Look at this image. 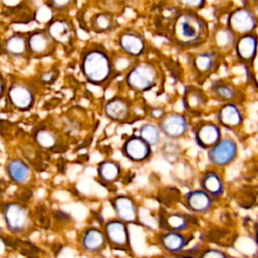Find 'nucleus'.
I'll list each match as a JSON object with an SVG mask.
<instances>
[{"label":"nucleus","instance_id":"obj_1","mask_svg":"<svg viewBox=\"0 0 258 258\" xmlns=\"http://www.w3.org/2000/svg\"><path fill=\"white\" fill-rule=\"evenodd\" d=\"M172 41L183 48L196 47L206 41L209 36L207 21L192 10L180 11L173 20L170 29Z\"/></svg>","mask_w":258,"mask_h":258},{"label":"nucleus","instance_id":"obj_2","mask_svg":"<svg viewBox=\"0 0 258 258\" xmlns=\"http://www.w3.org/2000/svg\"><path fill=\"white\" fill-rule=\"evenodd\" d=\"M115 63L108 51L101 45L93 44L81 53L80 70L84 79L91 85L102 86L112 77Z\"/></svg>","mask_w":258,"mask_h":258},{"label":"nucleus","instance_id":"obj_3","mask_svg":"<svg viewBox=\"0 0 258 258\" xmlns=\"http://www.w3.org/2000/svg\"><path fill=\"white\" fill-rule=\"evenodd\" d=\"M159 74L154 63L142 61L133 64L127 72L125 82L128 88L137 93H144L154 88Z\"/></svg>","mask_w":258,"mask_h":258},{"label":"nucleus","instance_id":"obj_4","mask_svg":"<svg viewBox=\"0 0 258 258\" xmlns=\"http://www.w3.org/2000/svg\"><path fill=\"white\" fill-rule=\"evenodd\" d=\"M258 20L251 7H237L233 9L226 20V27L236 38L255 32Z\"/></svg>","mask_w":258,"mask_h":258},{"label":"nucleus","instance_id":"obj_5","mask_svg":"<svg viewBox=\"0 0 258 258\" xmlns=\"http://www.w3.org/2000/svg\"><path fill=\"white\" fill-rule=\"evenodd\" d=\"M2 216L7 229L12 233H23L29 227L30 220L28 210L19 203H5L2 208Z\"/></svg>","mask_w":258,"mask_h":258},{"label":"nucleus","instance_id":"obj_6","mask_svg":"<svg viewBox=\"0 0 258 258\" xmlns=\"http://www.w3.org/2000/svg\"><path fill=\"white\" fill-rule=\"evenodd\" d=\"M237 142L231 137H222L212 148L207 150L209 162L216 167H224L232 163L238 156Z\"/></svg>","mask_w":258,"mask_h":258},{"label":"nucleus","instance_id":"obj_7","mask_svg":"<svg viewBox=\"0 0 258 258\" xmlns=\"http://www.w3.org/2000/svg\"><path fill=\"white\" fill-rule=\"evenodd\" d=\"M7 100L14 109L24 112L33 107L35 94L29 85L22 82H15L7 89Z\"/></svg>","mask_w":258,"mask_h":258},{"label":"nucleus","instance_id":"obj_8","mask_svg":"<svg viewBox=\"0 0 258 258\" xmlns=\"http://www.w3.org/2000/svg\"><path fill=\"white\" fill-rule=\"evenodd\" d=\"M28 51L33 57H45L51 55L56 43L46 29H35L27 35Z\"/></svg>","mask_w":258,"mask_h":258},{"label":"nucleus","instance_id":"obj_9","mask_svg":"<svg viewBox=\"0 0 258 258\" xmlns=\"http://www.w3.org/2000/svg\"><path fill=\"white\" fill-rule=\"evenodd\" d=\"M158 127L166 138L175 140L182 137L188 130V121L184 114L171 112L167 113L160 121Z\"/></svg>","mask_w":258,"mask_h":258},{"label":"nucleus","instance_id":"obj_10","mask_svg":"<svg viewBox=\"0 0 258 258\" xmlns=\"http://www.w3.org/2000/svg\"><path fill=\"white\" fill-rule=\"evenodd\" d=\"M234 50L239 62L244 64L248 70L253 68L258 53V35L256 32L237 38Z\"/></svg>","mask_w":258,"mask_h":258},{"label":"nucleus","instance_id":"obj_11","mask_svg":"<svg viewBox=\"0 0 258 258\" xmlns=\"http://www.w3.org/2000/svg\"><path fill=\"white\" fill-rule=\"evenodd\" d=\"M192 133L197 145L207 150L212 148L222 138L220 125L210 121H203L197 124L192 129Z\"/></svg>","mask_w":258,"mask_h":258},{"label":"nucleus","instance_id":"obj_12","mask_svg":"<svg viewBox=\"0 0 258 258\" xmlns=\"http://www.w3.org/2000/svg\"><path fill=\"white\" fill-rule=\"evenodd\" d=\"M220 63V54L217 50L208 49L195 53L190 64L192 71L199 78H206L217 70Z\"/></svg>","mask_w":258,"mask_h":258},{"label":"nucleus","instance_id":"obj_13","mask_svg":"<svg viewBox=\"0 0 258 258\" xmlns=\"http://www.w3.org/2000/svg\"><path fill=\"white\" fill-rule=\"evenodd\" d=\"M123 155L132 162H142L151 155V146L139 135L129 136L122 145Z\"/></svg>","mask_w":258,"mask_h":258},{"label":"nucleus","instance_id":"obj_14","mask_svg":"<svg viewBox=\"0 0 258 258\" xmlns=\"http://www.w3.org/2000/svg\"><path fill=\"white\" fill-rule=\"evenodd\" d=\"M105 236L109 244L118 250L129 247V234L126 223L120 220H110L105 224Z\"/></svg>","mask_w":258,"mask_h":258},{"label":"nucleus","instance_id":"obj_15","mask_svg":"<svg viewBox=\"0 0 258 258\" xmlns=\"http://www.w3.org/2000/svg\"><path fill=\"white\" fill-rule=\"evenodd\" d=\"M217 122L220 127L229 130H235L242 126L244 115L237 103L223 104L217 112Z\"/></svg>","mask_w":258,"mask_h":258},{"label":"nucleus","instance_id":"obj_16","mask_svg":"<svg viewBox=\"0 0 258 258\" xmlns=\"http://www.w3.org/2000/svg\"><path fill=\"white\" fill-rule=\"evenodd\" d=\"M47 32L56 44L68 46L74 39V29L72 24L63 17H56L47 23Z\"/></svg>","mask_w":258,"mask_h":258},{"label":"nucleus","instance_id":"obj_17","mask_svg":"<svg viewBox=\"0 0 258 258\" xmlns=\"http://www.w3.org/2000/svg\"><path fill=\"white\" fill-rule=\"evenodd\" d=\"M118 45L128 57L140 56L145 50L144 38L133 30H125L120 33Z\"/></svg>","mask_w":258,"mask_h":258},{"label":"nucleus","instance_id":"obj_18","mask_svg":"<svg viewBox=\"0 0 258 258\" xmlns=\"http://www.w3.org/2000/svg\"><path fill=\"white\" fill-rule=\"evenodd\" d=\"M118 220L124 223H134L137 221V207L134 200L126 195H119L110 201Z\"/></svg>","mask_w":258,"mask_h":258},{"label":"nucleus","instance_id":"obj_19","mask_svg":"<svg viewBox=\"0 0 258 258\" xmlns=\"http://www.w3.org/2000/svg\"><path fill=\"white\" fill-rule=\"evenodd\" d=\"M105 116L114 122H124L131 114L130 103L127 99L115 96L108 100L104 106Z\"/></svg>","mask_w":258,"mask_h":258},{"label":"nucleus","instance_id":"obj_20","mask_svg":"<svg viewBox=\"0 0 258 258\" xmlns=\"http://www.w3.org/2000/svg\"><path fill=\"white\" fill-rule=\"evenodd\" d=\"M183 199L185 207L197 214L209 212L214 205V198L201 188L188 191Z\"/></svg>","mask_w":258,"mask_h":258},{"label":"nucleus","instance_id":"obj_21","mask_svg":"<svg viewBox=\"0 0 258 258\" xmlns=\"http://www.w3.org/2000/svg\"><path fill=\"white\" fill-rule=\"evenodd\" d=\"M211 93L213 97L220 101L223 102L224 104L226 103H237L241 100V94L238 90V88L233 85L230 82L224 81V80H217L212 83L210 87Z\"/></svg>","mask_w":258,"mask_h":258},{"label":"nucleus","instance_id":"obj_22","mask_svg":"<svg viewBox=\"0 0 258 258\" xmlns=\"http://www.w3.org/2000/svg\"><path fill=\"white\" fill-rule=\"evenodd\" d=\"M5 170L9 179L15 184L24 185L30 180L31 169L29 165L21 159H10L6 163Z\"/></svg>","mask_w":258,"mask_h":258},{"label":"nucleus","instance_id":"obj_23","mask_svg":"<svg viewBox=\"0 0 258 258\" xmlns=\"http://www.w3.org/2000/svg\"><path fill=\"white\" fill-rule=\"evenodd\" d=\"M182 104L184 110L188 113H200L207 104V96L200 88L188 86L183 92Z\"/></svg>","mask_w":258,"mask_h":258},{"label":"nucleus","instance_id":"obj_24","mask_svg":"<svg viewBox=\"0 0 258 258\" xmlns=\"http://www.w3.org/2000/svg\"><path fill=\"white\" fill-rule=\"evenodd\" d=\"M3 51L12 57H24L29 54L27 36L20 32L12 33L4 40Z\"/></svg>","mask_w":258,"mask_h":258},{"label":"nucleus","instance_id":"obj_25","mask_svg":"<svg viewBox=\"0 0 258 258\" xmlns=\"http://www.w3.org/2000/svg\"><path fill=\"white\" fill-rule=\"evenodd\" d=\"M200 188L213 198L221 197L225 191L223 178L215 170H208L203 173L200 179Z\"/></svg>","mask_w":258,"mask_h":258},{"label":"nucleus","instance_id":"obj_26","mask_svg":"<svg viewBox=\"0 0 258 258\" xmlns=\"http://www.w3.org/2000/svg\"><path fill=\"white\" fill-rule=\"evenodd\" d=\"M189 223V216L184 214L171 213L160 215V227L168 232L184 231L188 228Z\"/></svg>","mask_w":258,"mask_h":258},{"label":"nucleus","instance_id":"obj_27","mask_svg":"<svg viewBox=\"0 0 258 258\" xmlns=\"http://www.w3.org/2000/svg\"><path fill=\"white\" fill-rule=\"evenodd\" d=\"M105 240V233L97 228H90L82 234L81 245L88 252H97L103 248Z\"/></svg>","mask_w":258,"mask_h":258},{"label":"nucleus","instance_id":"obj_28","mask_svg":"<svg viewBox=\"0 0 258 258\" xmlns=\"http://www.w3.org/2000/svg\"><path fill=\"white\" fill-rule=\"evenodd\" d=\"M98 177L105 183H114L121 174L120 164L113 159H104L97 165Z\"/></svg>","mask_w":258,"mask_h":258},{"label":"nucleus","instance_id":"obj_29","mask_svg":"<svg viewBox=\"0 0 258 258\" xmlns=\"http://www.w3.org/2000/svg\"><path fill=\"white\" fill-rule=\"evenodd\" d=\"M187 243L188 240L186 237L178 232H167L160 236L161 246L171 253L180 252L187 245Z\"/></svg>","mask_w":258,"mask_h":258},{"label":"nucleus","instance_id":"obj_30","mask_svg":"<svg viewBox=\"0 0 258 258\" xmlns=\"http://www.w3.org/2000/svg\"><path fill=\"white\" fill-rule=\"evenodd\" d=\"M33 139L35 143L42 149L52 150L58 144V138L54 131L47 127H40L34 130Z\"/></svg>","mask_w":258,"mask_h":258},{"label":"nucleus","instance_id":"obj_31","mask_svg":"<svg viewBox=\"0 0 258 258\" xmlns=\"http://www.w3.org/2000/svg\"><path fill=\"white\" fill-rule=\"evenodd\" d=\"M116 26V20L113 15L107 12L96 13L91 19V27L95 32L104 33L112 31Z\"/></svg>","mask_w":258,"mask_h":258},{"label":"nucleus","instance_id":"obj_32","mask_svg":"<svg viewBox=\"0 0 258 258\" xmlns=\"http://www.w3.org/2000/svg\"><path fill=\"white\" fill-rule=\"evenodd\" d=\"M138 135L145 140L151 147L157 145L161 140V131L158 125L153 123H144L140 126Z\"/></svg>","mask_w":258,"mask_h":258},{"label":"nucleus","instance_id":"obj_33","mask_svg":"<svg viewBox=\"0 0 258 258\" xmlns=\"http://www.w3.org/2000/svg\"><path fill=\"white\" fill-rule=\"evenodd\" d=\"M236 39L235 35L226 26L219 28L214 33V42L219 50H225L231 47L234 48Z\"/></svg>","mask_w":258,"mask_h":258},{"label":"nucleus","instance_id":"obj_34","mask_svg":"<svg viewBox=\"0 0 258 258\" xmlns=\"http://www.w3.org/2000/svg\"><path fill=\"white\" fill-rule=\"evenodd\" d=\"M72 4H73V2L69 1V0H52V1L46 2L47 6H49L51 9H53L57 12H63V11L69 10Z\"/></svg>","mask_w":258,"mask_h":258},{"label":"nucleus","instance_id":"obj_35","mask_svg":"<svg viewBox=\"0 0 258 258\" xmlns=\"http://www.w3.org/2000/svg\"><path fill=\"white\" fill-rule=\"evenodd\" d=\"M183 8L185 7V9L187 10H192V11H196V10H199V9H202L206 2L204 0H189V1H181L179 2Z\"/></svg>","mask_w":258,"mask_h":258},{"label":"nucleus","instance_id":"obj_36","mask_svg":"<svg viewBox=\"0 0 258 258\" xmlns=\"http://www.w3.org/2000/svg\"><path fill=\"white\" fill-rule=\"evenodd\" d=\"M201 258H228V256L218 249H209L203 252Z\"/></svg>","mask_w":258,"mask_h":258},{"label":"nucleus","instance_id":"obj_37","mask_svg":"<svg viewBox=\"0 0 258 258\" xmlns=\"http://www.w3.org/2000/svg\"><path fill=\"white\" fill-rule=\"evenodd\" d=\"M166 114L167 113L165 112V110L163 108H161V107H154L150 111L151 118H153L155 120H158V121H160Z\"/></svg>","mask_w":258,"mask_h":258},{"label":"nucleus","instance_id":"obj_38","mask_svg":"<svg viewBox=\"0 0 258 258\" xmlns=\"http://www.w3.org/2000/svg\"><path fill=\"white\" fill-rule=\"evenodd\" d=\"M55 77H56L55 76V72L49 71V72H45V73L42 74L41 80H42L43 83L48 84V83H52L55 80Z\"/></svg>","mask_w":258,"mask_h":258},{"label":"nucleus","instance_id":"obj_39","mask_svg":"<svg viewBox=\"0 0 258 258\" xmlns=\"http://www.w3.org/2000/svg\"><path fill=\"white\" fill-rule=\"evenodd\" d=\"M255 242H256V244L258 246V226L255 229Z\"/></svg>","mask_w":258,"mask_h":258}]
</instances>
